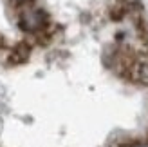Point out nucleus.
Returning <instances> with one entry per match:
<instances>
[{
	"instance_id": "20e7f679",
	"label": "nucleus",
	"mask_w": 148,
	"mask_h": 147,
	"mask_svg": "<svg viewBox=\"0 0 148 147\" xmlns=\"http://www.w3.org/2000/svg\"><path fill=\"white\" fill-rule=\"evenodd\" d=\"M4 94H5V91H4V87H2V84H0V100L4 98Z\"/></svg>"
},
{
	"instance_id": "f03ea898",
	"label": "nucleus",
	"mask_w": 148,
	"mask_h": 147,
	"mask_svg": "<svg viewBox=\"0 0 148 147\" xmlns=\"http://www.w3.org/2000/svg\"><path fill=\"white\" fill-rule=\"evenodd\" d=\"M29 53H31L29 46H27L25 42H20V44H16V46H14V47L9 51V55H7V62L13 64V65L24 64V62H27Z\"/></svg>"
},
{
	"instance_id": "f257e3e1",
	"label": "nucleus",
	"mask_w": 148,
	"mask_h": 147,
	"mask_svg": "<svg viewBox=\"0 0 148 147\" xmlns=\"http://www.w3.org/2000/svg\"><path fill=\"white\" fill-rule=\"evenodd\" d=\"M18 26L25 33H38L47 26V13L42 11V9H36V7L25 9L20 15Z\"/></svg>"
},
{
	"instance_id": "7ed1b4c3",
	"label": "nucleus",
	"mask_w": 148,
	"mask_h": 147,
	"mask_svg": "<svg viewBox=\"0 0 148 147\" xmlns=\"http://www.w3.org/2000/svg\"><path fill=\"white\" fill-rule=\"evenodd\" d=\"M128 147H148V144H132Z\"/></svg>"
},
{
	"instance_id": "39448f33",
	"label": "nucleus",
	"mask_w": 148,
	"mask_h": 147,
	"mask_svg": "<svg viewBox=\"0 0 148 147\" xmlns=\"http://www.w3.org/2000/svg\"><path fill=\"white\" fill-rule=\"evenodd\" d=\"M13 2H16V4H25V2H29V0H13Z\"/></svg>"
}]
</instances>
